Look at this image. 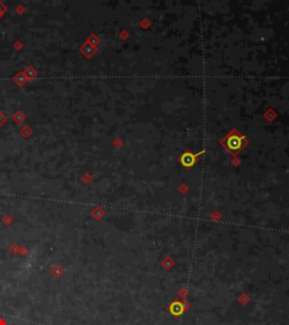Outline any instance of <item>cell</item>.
I'll list each match as a JSON object with an SVG mask.
<instances>
[{
	"instance_id": "1",
	"label": "cell",
	"mask_w": 289,
	"mask_h": 325,
	"mask_svg": "<svg viewBox=\"0 0 289 325\" xmlns=\"http://www.w3.org/2000/svg\"><path fill=\"white\" fill-rule=\"evenodd\" d=\"M226 146L230 151H238L243 146V142L238 137H230L226 142Z\"/></svg>"
},
{
	"instance_id": "2",
	"label": "cell",
	"mask_w": 289,
	"mask_h": 325,
	"mask_svg": "<svg viewBox=\"0 0 289 325\" xmlns=\"http://www.w3.org/2000/svg\"><path fill=\"white\" fill-rule=\"evenodd\" d=\"M182 162L183 165H185V166H191L194 162V157L191 154H185V155L182 156Z\"/></svg>"
}]
</instances>
